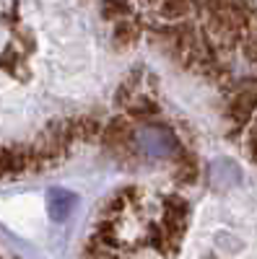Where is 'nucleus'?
<instances>
[{
  "label": "nucleus",
  "mask_w": 257,
  "mask_h": 259,
  "mask_svg": "<svg viewBox=\"0 0 257 259\" xmlns=\"http://www.w3.org/2000/svg\"><path fill=\"white\" fill-rule=\"evenodd\" d=\"M174 179L179 184H195L200 179V163L195 156L190 153H179L174 161Z\"/></svg>",
  "instance_id": "nucleus-6"
},
{
  "label": "nucleus",
  "mask_w": 257,
  "mask_h": 259,
  "mask_svg": "<svg viewBox=\"0 0 257 259\" xmlns=\"http://www.w3.org/2000/svg\"><path fill=\"white\" fill-rule=\"evenodd\" d=\"M21 60H24V57H21L13 47H8L3 55H0V68H6L8 73H13V75H16V65H18Z\"/></svg>",
  "instance_id": "nucleus-14"
},
{
  "label": "nucleus",
  "mask_w": 257,
  "mask_h": 259,
  "mask_svg": "<svg viewBox=\"0 0 257 259\" xmlns=\"http://www.w3.org/2000/svg\"><path fill=\"white\" fill-rule=\"evenodd\" d=\"M187 221H190V205L185 197L179 194H169L164 197V218H161V226L174 231L179 236H185V228H187Z\"/></svg>",
  "instance_id": "nucleus-4"
},
{
  "label": "nucleus",
  "mask_w": 257,
  "mask_h": 259,
  "mask_svg": "<svg viewBox=\"0 0 257 259\" xmlns=\"http://www.w3.org/2000/svg\"><path fill=\"white\" fill-rule=\"evenodd\" d=\"M101 16L109 21H120L130 16V3L127 0H101Z\"/></svg>",
  "instance_id": "nucleus-11"
},
{
  "label": "nucleus",
  "mask_w": 257,
  "mask_h": 259,
  "mask_svg": "<svg viewBox=\"0 0 257 259\" xmlns=\"http://www.w3.org/2000/svg\"><path fill=\"white\" fill-rule=\"evenodd\" d=\"M140 36H143V29H140V24L135 18H130V16H125V18H120L117 21V26H115V47L117 50H130V47H135L138 41H140Z\"/></svg>",
  "instance_id": "nucleus-5"
},
{
  "label": "nucleus",
  "mask_w": 257,
  "mask_h": 259,
  "mask_svg": "<svg viewBox=\"0 0 257 259\" xmlns=\"http://www.w3.org/2000/svg\"><path fill=\"white\" fill-rule=\"evenodd\" d=\"M42 143H45L57 158H65L70 150H73V145L78 143L76 140L73 122L70 119H55V122H50V127H47L45 138H42Z\"/></svg>",
  "instance_id": "nucleus-3"
},
{
  "label": "nucleus",
  "mask_w": 257,
  "mask_h": 259,
  "mask_svg": "<svg viewBox=\"0 0 257 259\" xmlns=\"http://www.w3.org/2000/svg\"><path fill=\"white\" fill-rule=\"evenodd\" d=\"M73 130H76V140L78 143H96L99 133H101V122L91 114H83V117H73Z\"/></svg>",
  "instance_id": "nucleus-8"
},
{
  "label": "nucleus",
  "mask_w": 257,
  "mask_h": 259,
  "mask_svg": "<svg viewBox=\"0 0 257 259\" xmlns=\"http://www.w3.org/2000/svg\"><path fill=\"white\" fill-rule=\"evenodd\" d=\"M138 75H140V70L130 73V75H127V80L120 83V89H117V94H115V104L120 106V109H125V104L138 94V89H140V78H138Z\"/></svg>",
  "instance_id": "nucleus-10"
},
{
  "label": "nucleus",
  "mask_w": 257,
  "mask_h": 259,
  "mask_svg": "<svg viewBox=\"0 0 257 259\" xmlns=\"http://www.w3.org/2000/svg\"><path fill=\"white\" fill-rule=\"evenodd\" d=\"M83 254H89V256H112V254H115V249H112V246H106V244H101V241L96 239V236H91V239L86 241Z\"/></svg>",
  "instance_id": "nucleus-13"
},
{
  "label": "nucleus",
  "mask_w": 257,
  "mask_h": 259,
  "mask_svg": "<svg viewBox=\"0 0 257 259\" xmlns=\"http://www.w3.org/2000/svg\"><path fill=\"white\" fill-rule=\"evenodd\" d=\"M195 11L192 0H159V16L166 21H182Z\"/></svg>",
  "instance_id": "nucleus-9"
},
{
  "label": "nucleus",
  "mask_w": 257,
  "mask_h": 259,
  "mask_svg": "<svg viewBox=\"0 0 257 259\" xmlns=\"http://www.w3.org/2000/svg\"><path fill=\"white\" fill-rule=\"evenodd\" d=\"M125 114L130 117V119H148V117H156V114H159V104H156L151 96L135 94L130 101L125 104Z\"/></svg>",
  "instance_id": "nucleus-7"
},
{
  "label": "nucleus",
  "mask_w": 257,
  "mask_h": 259,
  "mask_svg": "<svg viewBox=\"0 0 257 259\" xmlns=\"http://www.w3.org/2000/svg\"><path fill=\"white\" fill-rule=\"evenodd\" d=\"M257 109V83H239L229 91V101H226V117L237 124V130L247 127V122L252 119Z\"/></svg>",
  "instance_id": "nucleus-2"
},
{
  "label": "nucleus",
  "mask_w": 257,
  "mask_h": 259,
  "mask_svg": "<svg viewBox=\"0 0 257 259\" xmlns=\"http://www.w3.org/2000/svg\"><path fill=\"white\" fill-rule=\"evenodd\" d=\"M99 140L104 148H109L112 153L127 158L135 153V133H133V122L127 114H120V117H112L106 124H101V133H99Z\"/></svg>",
  "instance_id": "nucleus-1"
},
{
  "label": "nucleus",
  "mask_w": 257,
  "mask_h": 259,
  "mask_svg": "<svg viewBox=\"0 0 257 259\" xmlns=\"http://www.w3.org/2000/svg\"><path fill=\"white\" fill-rule=\"evenodd\" d=\"M239 50L244 52V57H247L252 65H257V31H247V34H244Z\"/></svg>",
  "instance_id": "nucleus-12"
}]
</instances>
